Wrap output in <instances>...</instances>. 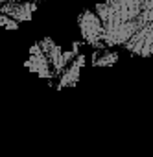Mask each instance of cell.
Returning <instances> with one entry per match:
<instances>
[{
    "label": "cell",
    "mask_w": 153,
    "mask_h": 157,
    "mask_svg": "<svg viewBox=\"0 0 153 157\" xmlns=\"http://www.w3.org/2000/svg\"><path fill=\"white\" fill-rule=\"evenodd\" d=\"M78 26L81 32V37L87 44L92 48H105V33H103V22L98 17L94 10H83L78 15Z\"/></svg>",
    "instance_id": "2"
},
{
    "label": "cell",
    "mask_w": 153,
    "mask_h": 157,
    "mask_svg": "<svg viewBox=\"0 0 153 157\" xmlns=\"http://www.w3.org/2000/svg\"><path fill=\"white\" fill-rule=\"evenodd\" d=\"M151 65H153V56H151Z\"/></svg>",
    "instance_id": "10"
},
{
    "label": "cell",
    "mask_w": 153,
    "mask_h": 157,
    "mask_svg": "<svg viewBox=\"0 0 153 157\" xmlns=\"http://www.w3.org/2000/svg\"><path fill=\"white\" fill-rule=\"evenodd\" d=\"M118 52L111 50L109 46L105 48H94L92 52V65L94 67H113L118 61Z\"/></svg>",
    "instance_id": "7"
},
{
    "label": "cell",
    "mask_w": 153,
    "mask_h": 157,
    "mask_svg": "<svg viewBox=\"0 0 153 157\" xmlns=\"http://www.w3.org/2000/svg\"><path fill=\"white\" fill-rule=\"evenodd\" d=\"M94 11L103 22L105 44L124 46L153 21V0H103L94 6Z\"/></svg>",
    "instance_id": "1"
},
{
    "label": "cell",
    "mask_w": 153,
    "mask_h": 157,
    "mask_svg": "<svg viewBox=\"0 0 153 157\" xmlns=\"http://www.w3.org/2000/svg\"><path fill=\"white\" fill-rule=\"evenodd\" d=\"M0 28H6V30H17L19 28V22L4 13H0Z\"/></svg>",
    "instance_id": "8"
},
{
    "label": "cell",
    "mask_w": 153,
    "mask_h": 157,
    "mask_svg": "<svg viewBox=\"0 0 153 157\" xmlns=\"http://www.w3.org/2000/svg\"><path fill=\"white\" fill-rule=\"evenodd\" d=\"M24 67L30 72H35L41 78H48V80H54L55 78V68H54V65L50 61V56L44 52V48L41 46L39 41L30 48V57L24 63Z\"/></svg>",
    "instance_id": "3"
},
{
    "label": "cell",
    "mask_w": 153,
    "mask_h": 157,
    "mask_svg": "<svg viewBox=\"0 0 153 157\" xmlns=\"http://www.w3.org/2000/svg\"><path fill=\"white\" fill-rule=\"evenodd\" d=\"M37 8H39V2H35V0H19V2L2 4L0 6V13L15 19L17 22H26V21H30L33 17Z\"/></svg>",
    "instance_id": "5"
},
{
    "label": "cell",
    "mask_w": 153,
    "mask_h": 157,
    "mask_svg": "<svg viewBox=\"0 0 153 157\" xmlns=\"http://www.w3.org/2000/svg\"><path fill=\"white\" fill-rule=\"evenodd\" d=\"M6 2H19V0H0V4H6ZM35 2H43V0H35Z\"/></svg>",
    "instance_id": "9"
},
{
    "label": "cell",
    "mask_w": 153,
    "mask_h": 157,
    "mask_svg": "<svg viewBox=\"0 0 153 157\" xmlns=\"http://www.w3.org/2000/svg\"><path fill=\"white\" fill-rule=\"evenodd\" d=\"M124 48L127 52H131L133 56H138V57H149V56H153V21L147 22L146 26H142L124 44Z\"/></svg>",
    "instance_id": "4"
},
{
    "label": "cell",
    "mask_w": 153,
    "mask_h": 157,
    "mask_svg": "<svg viewBox=\"0 0 153 157\" xmlns=\"http://www.w3.org/2000/svg\"><path fill=\"white\" fill-rule=\"evenodd\" d=\"M85 67V56L83 54H78L76 56L55 78V89L61 91L63 87H68V85H76L80 80V72L81 68Z\"/></svg>",
    "instance_id": "6"
}]
</instances>
